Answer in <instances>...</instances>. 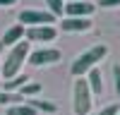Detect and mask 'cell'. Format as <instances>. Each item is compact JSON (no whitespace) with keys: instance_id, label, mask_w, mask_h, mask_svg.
I'll use <instances>...</instances> for the list:
<instances>
[{"instance_id":"cell-24","label":"cell","mask_w":120,"mask_h":115,"mask_svg":"<svg viewBox=\"0 0 120 115\" xmlns=\"http://www.w3.org/2000/svg\"><path fill=\"white\" fill-rule=\"evenodd\" d=\"M118 115H120V113H118Z\"/></svg>"},{"instance_id":"cell-5","label":"cell","mask_w":120,"mask_h":115,"mask_svg":"<svg viewBox=\"0 0 120 115\" xmlns=\"http://www.w3.org/2000/svg\"><path fill=\"white\" fill-rule=\"evenodd\" d=\"M60 58H63V53H60L58 48H38V50L29 53V65L43 67V65H53V62H58Z\"/></svg>"},{"instance_id":"cell-9","label":"cell","mask_w":120,"mask_h":115,"mask_svg":"<svg viewBox=\"0 0 120 115\" xmlns=\"http://www.w3.org/2000/svg\"><path fill=\"white\" fill-rule=\"evenodd\" d=\"M24 34H26V26H24V24H12V26L3 34L0 43H3L5 48H12V46H17V43H22Z\"/></svg>"},{"instance_id":"cell-10","label":"cell","mask_w":120,"mask_h":115,"mask_svg":"<svg viewBox=\"0 0 120 115\" xmlns=\"http://www.w3.org/2000/svg\"><path fill=\"white\" fill-rule=\"evenodd\" d=\"M86 82H89V89H91V93H101L103 91V79H101V70L98 67H94L91 72L86 74Z\"/></svg>"},{"instance_id":"cell-3","label":"cell","mask_w":120,"mask_h":115,"mask_svg":"<svg viewBox=\"0 0 120 115\" xmlns=\"http://www.w3.org/2000/svg\"><path fill=\"white\" fill-rule=\"evenodd\" d=\"M72 110L75 115H89L91 113V105H94V93L89 89V82L86 77H77L75 79V93H72Z\"/></svg>"},{"instance_id":"cell-19","label":"cell","mask_w":120,"mask_h":115,"mask_svg":"<svg viewBox=\"0 0 120 115\" xmlns=\"http://www.w3.org/2000/svg\"><path fill=\"white\" fill-rule=\"evenodd\" d=\"M101 7H120V0H98Z\"/></svg>"},{"instance_id":"cell-21","label":"cell","mask_w":120,"mask_h":115,"mask_svg":"<svg viewBox=\"0 0 120 115\" xmlns=\"http://www.w3.org/2000/svg\"><path fill=\"white\" fill-rule=\"evenodd\" d=\"M3 50H5V46H3V43H0V53H3Z\"/></svg>"},{"instance_id":"cell-20","label":"cell","mask_w":120,"mask_h":115,"mask_svg":"<svg viewBox=\"0 0 120 115\" xmlns=\"http://www.w3.org/2000/svg\"><path fill=\"white\" fill-rule=\"evenodd\" d=\"M17 5V0H0V7H12Z\"/></svg>"},{"instance_id":"cell-18","label":"cell","mask_w":120,"mask_h":115,"mask_svg":"<svg viewBox=\"0 0 120 115\" xmlns=\"http://www.w3.org/2000/svg\"><path fill=\"white\" fill-rule=\"evenodd\" d=\"M113 79H115V93H118V98H120V65L113 67Z\"/></svg>"},{"instance_id":"cell-16","label":"cell","mask_w":120,"mask_h":115,"mask_svg":"<svg viewBox=\"0 0 120 115\" xmlns=\"http://www.w3.org/2000/svg\"><path fill=\"white\" fill-rule=\"evenodd\" d=\"M48 5V12L55 14V17H63L65 14V0H46Z\"/></svg>"},{"instance_id":"cell-2","label":"cell","mask_w":120,"mask_h":115,"mask_svg":"<svg viewBox=\"0 0 120 115\" xmlns=\"http://www.w3.org/2000/svg\"><path fill=\"white\" fill-rule=\"evenodd\" d=\"M26 58H29V41H22V43L12 46L7 58H5V62H3V77L12 79V77L22 74V65H24Z\"/></svg>"},{"instance_id":"cell-12","label":"cell","mask_w":120,"mask_h":115,"mask_svg":"<svg viewBox=\"0 0 120 115\" xmlns=\"http://www.w3.org/2000/svg\"><path fill=\"white\" fill-rule=\"evenodd\" d=\"M29 105H31V108L38 113V110H43V113H55L58 110V105L55 103H51V101H38V98H29L26 101Z\"/></svg>"},{"instance_id":"cell-1","label":"cell","mask_w":120,"mask_h":115,"mask_svg":"<svg viewBox=\"0 0 120 115\" xmlns=\"http://www.w3.org/2000/svg\"><path fill=\"white\" fill-rule=\"evenodd\" d=\"M106 55H108V48H106L103 43L91 46L89 50H84V53H82V55H79L77 60L72 62V67H70L72 77H75V79H77V77H86V74L96 67V62H101Z\"/></svg>"},{"instance_id":"cell-22","label":"cell","mask_w":120,"mask_h":115,"mask_svg":"<svg viewBox=\"0 0 120 115\" xmlns=\"http://www.w3.org/2000/svg\"><path fill=\"white\" fill-rule=\"evenodd\" d=\"M0 74H3V65H0Z\"/></svg>"},{"instance_id":"cell-11","label":"cell","mask_w":120,"mask_h":115,"mask_svg":"<svg viewBox=\"0 0 120 115\" xmlns=\"http://www.w3.org/2000/svg\"><path fill=\"white\" fill-rule=\"evenodd\" d=\"M26 82H31L26 74H17V77H12V79H7L5 84H3V91H10V93H19V89L26 84Z\"/></svg>"},{"instance_id":"cell-7","label":"cell","mask_w":120,"mask_h":115,"mask_svg":"<svg viewBox=\"0 0 120 115\" xmlns=\"http://www.w3.org/2000/svg\"><path fill=\"white\" fill-rule=\"evenodd\" d=\"M60 29L65 34H82V31H89L91 29V19L89 17H65L60 22Z\"/></svg>"},{"instance_id":"cell-15","label":"cell","mask_w":120,"mask_h":115,"mask_svg":"<svg viewBox=\"0 0 120 115\" xmlns=\"http://www.w3.org/2000/svg\"><path fill=\"white\" fill-rule=\"evenodd\" d=\"M19 101H24L22 98V93H10V91H0V105H7L10 108V103L17 105Z\"/></svg>"},{"instance_id":"cell-8","label":"cell","mask_w":120,"mask_h":115,"mask_svg":"<svg viewBox=\"0 0 120 115\" xmlns=\"http://www.w3.org/2000/svg\"><path fill=\"white\" fill-rule=\"evenodd\" d=\"M96 5L86 3V0H72V3H65V17H91Z\"/></svg>"},{"instance_id":"cell-23","label":"cell","mask_w":120,"mask_h":115,"mask_svg":"<svg viewBox=\"0 0 120 115\" xmlns=\"http://www.w3.org/2000/svg\"><path fill=\"white\" fill-rule=\"evenodd\" d=\"M65 3H72V0H65Z\"/></svg>"},{"instance_id":"cell-4","label":"cell","mask_w":120,"mask_h":115,"mask_svg":"<svg viewBox=\"0 0 120 115\" xmlns=\"http://www.w3.org/2000/svg\"><path fill=\"white\" fill-rule=\"evenodd\" d=\"M17 19L19 24H29V26H53L58 17L51 14L48 10H22Z\"/></svg>"},{"instance_id":"cell-17","label":"cell","mask_w":120,"mask_h":115,"mask_svg":"<svg viewBox=\"0 0 120 115\" xmlns=\"http://www.w3.org/2000/svg\"><path fill=\"white\" fill-rule=\"evenodd\" d=\"M118 113H120V105L118 103H111V105H106L98 115H118Z\"/></svg>"},{"instance_id":"cell-14","label":"cell","mask_w":120,"mask_h":115,"mask_svg":"<svg viewBox=\"0 0 120 115\" xmlns=\"http://www.w3.org/2000/svg\"><path fill=\"white\" fill-rule=\"evenodd\" d=\"M7 115H36V110L29 103H17V105H10L7 108Z\"/></svg>"},{"instance_id":"cell-6","label":"cell","mask_w":120,"mask_h":115,"mask_svg":"<svg viewBox=\"0 0 120 115\" xmlns=\"http://www.w3.org/2000/svg\"><path fill=\"white\" fill-rule=\"evenodd\" d=\"M55 36H58L55 26H29L26 34H24V38L31 41V43H48V41H53Z\"/></svg>"},{"instance_id":"cell-13","label":"cell","mask_w":120,"mask_h":115,"mask_svg":"<svg viewBox=\"0 0 120 115\" xmlns=\"http://www.w3.org/2000/svg\"><path fill=\"white\" fill-rule=\"evenodd\" d=\"M19 93H22L24 101H26V98H34V96L41 93V84H38V82H26L22 89H19Z\"/></svg>"}]
</instances>
